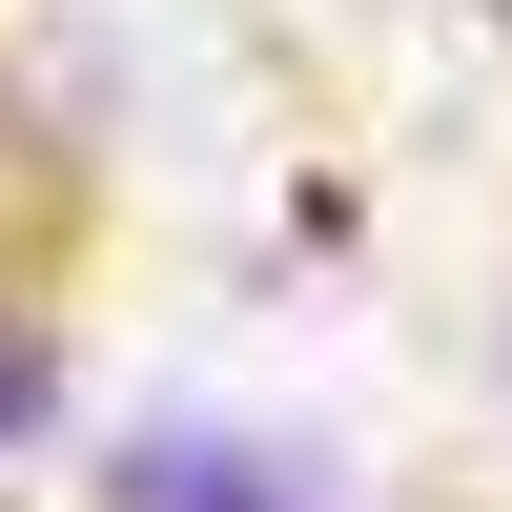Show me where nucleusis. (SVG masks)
<instances>
[{
  "instance_id": "nucleus-1",
  "label": "nucleus",
  "mask_w": 512,
  "mask_h": 512,
  "mask_svg": "<svg viewBox=\"0 0 512 512\" xmlns=\"http://www.w3.org/2000/svg\"><path fill=\"white\" fill-rule=\"evenodd\" d=\"M123 512H308L287 451H226V431H144L123 451Z\"/></svg>"
},
{
  "instance_id": "nucleus-2",
  "label": "nucleus",
  "mask_w": 512,
  "mask_h": 512,
  "mask_svg": "<svg viewBox=\"0 0 512 512\" xmlns=\"http://www.w3.org/2000/svg\"><path fill=\"white\" fill-rule=\"evenodd\" d=\"M21 410H41V349H21V328H0V431H21Z\"/></svg>"
}]
</instances>
